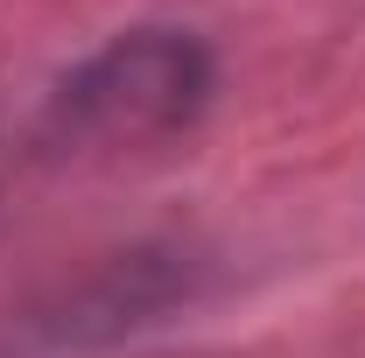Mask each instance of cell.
Returning a JSON list of instances; mask_svg holds the SVG:
<instances>
[{
    "instance_id": "obj_1",
    "label": "cell",
    "mask_w": 365,
    "mask_h": 358,
    "mask_svg": "<svg viewBox=\"0 0 365 358\" xmlns=\"http://www.w3.org/2000/svg\"><path fill=\"white\" fill-rule=\"evenodd\" d=\"M204 98V56L182 36H134L106 49L78 85L63 91V120L98 140H148L169 134Z\"/></svg>"
}]
</instances>
